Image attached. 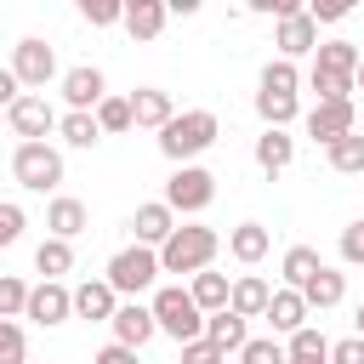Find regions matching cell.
Returning a JSON list of instances; mask_svg holds the SVG:
<instances>
[{"label": "cell", "instance_id": "obj_1", "mask_svg": "<svg viewBox=\"0 0 364 364\" xmlns=\"http://www.w3.org/2000/svg\"><path fill=\"white\" fill-rule=\"evenodd\" d=\"M216 114L210 108H188V114H171V125L159 131V154L171 159V165H188L193 154H205L210 142H216Z\"/></svg>", "mask_w": 364, "mask_h": 364}, {"label": "cell", "instance_id": "obj_2", "mask_svg": "<svg viewBox=\"0 0 364 364\" xmlns=\"http://www.w3.org/2000/svg\"><path fill=\"white\" fill-rule=\"evenodd\" d=\"M216 250H222V239H216V228H176L165 245H159V273H205L210 262H216Z\"/></svg>", "mask_w": 364, "mask_h": 364}, {"label": "cell", "instance_id": "obj_3", "mask_svg": "<svg viewBox=\"0 0 364 364\" xmlns=\"http://www.w3.org/2000/svg\"><path fill=\"white\" fill-rule=\"evenodd\" d=\"M148 313H154V330H165L176 347H188V341H199V336H205V313L193 307V296H188L182 284H165V290H154Z\"/></svg>", "mask_w": 364, "mask_h": 364}, {"label": "cell", "instance_id": "obj_4", "mask_svg": "<svg viewBox=\"0 0 364 364\" xmlns=\"http://www.w3.org/2000/svg\"><path fill=\"white\" fill-rule=\"evenodd\" d=\"M154 279H159V250H148V245H125L102 273V284L114 296H142V290H154Z\"/></svg>", "mask_w": 364, "mask_h": 364}, {"label": "cell", "instance_id": "obj_5", "mask_svg": "<svg viewBox=\"0 0 364 364\" xmlns=\"http://www.w3.org/2000/svg\"><path fill=\"white\" fill-rule=\"evenodd\" d=\"M11 176H17L28 193H51V188L63 182V154H57L51 142H17V154H11Z\"/></svg>", "mask_w": 364, "mask_h": 364}, {"label": "cell", "instance_id": "obj_6", "mask_svg": "<svg viewBox=\"0 0 364 364\" xmlns=\"http://www.w3.org/2000/svg\"><path fill=\"white\" fill-rule=\"evenodd\" d=\"M210 199H216V176H210L205 165H176V171H171V182H165L171 216H176V210H182V216H199Z\"/></svg>", "mask_w": 364, "mask_h": 364}, {"label": "cell", "instance_id": "obj_7", "mask_svg": "<svg viewBox=\"0 0 364 364\" xmlns=\"http://www.w3.org/2000/svg\"><path fill=\"white\" fill-rule=\"evenodd\" d=\"M6 68L17 74V85H28V91H46V80L57 74V51H51L46 40H17Z\"/></svg>", "mask_w": 364, "mask_h": 364}, {"label": "cell", "instance_id": "obj_8", "mask_svg": "<svg viewBox=\"0 0 364 364\" xmlns=\"http://www.w3.org/2000/svg\"><path fill=\"white\" fill-rule=\"evenodd\" d=\"M6 119H11V131H17L23 142H46V131H57V114H51V102H46L40 91H23V97L6 108Z\"/></svg>", "mask_w": 364, "mask_h": 364}, {"label": "cell", "instance_id": "obj_9", "mask_svg": "<svg viewBox=\"0 0 364 364\" xmlns=\"http://www.w3.org/2000/svg\"><path fill=\"white\" fill-rule=\"evenodd\" d=\"M63 97H68V114H91V108L108 97V80H102V68H91V63L68 68V74H63Z\"/></svg>", "mask_w": 364, "mask_h": 364}, {"label": "cell", "instance_id": "obj_10", "mask_svg": "<svg viewBox=\"0 0 364 364\" xmlns=\"http://www.w3.org/2000/svg\"><path fill=\"white\" fill-rule=\"evenodd\" d=\"M68 313H74V301H68V290H63L57 279H40V284L28 290V301H23V318H34V324H46V330L63 324Z\"/></svg>", "mask_w": 364, "mask_h": 364}, {"label": "cell", "instance_id": "obj_11", "mask_svg": "<svg viewBox=\"0 0 364 364\" xmlns=\"http://www.w3.org/2000/svg\"><path fill=\"white\" fill-rule=\"evenodd\" d=\"M108 324H114V341H119V347H131V353H136V347H148V341L159 336V330H154V313H148L142 301H119Z\"/></svg>", "mask_w": 364, "mask_h": 364}, {"label": "cell", "instance_id": "obj_12", "mask_svg": "<svg viewBox=\"0 0 364 364\" xmlns=\"http://www.w3.org/2000/svg\"><path fill=\"white\" fill-rule=\"evenodd\" d=\"M279 57L284 63H296V57H307V51H318V23L307 17V6L296 11V17H279Z\"/></svg>", "mask_w": 364, "mask_h": 364}, {"label": "cell", "instance_id": "obj_13", "mask_svg": "<svg viewBox=\"0 0 364 364\" xmlns=\"http://www.w3.org/2000/svg\"><path fill=\"white\" fill-rule=\"evenodd\" d=\"M131 233H136V245L159 250V245L176 233V216H171V205H165V199H148V205H136V216H131Z\"/></svg>", "mask_w": 364, "mask_h": 364}, {"label": "cell", "instance_id": "obj_14", "mask_svg": "<svg viewBox=\"0 0 364 364\" xmlns=\"http://www.w3.org/2000/svg\"><path fill=\"white\" fill-rule=\"evenodd\" d=\"M171 91H159V85H142V91H131V125H142V131H165L171 125Z\"/></svg>", "mask_w": 364, "mask_h": 364}, {"label": "cell", "instance_id": "obj_15", "mask_svg": "<svg viewBox=\"0 0 364 364\" xmlns=\"http://www.w3.org/2000/svg\"><path fill=\"white\" fill-rule=\"evenodd\" d=\"M347 131H353V102H318V108L307 114V136H313V142H324V148H330V142H341Z\"/></svg>", "mask_w": 364, "mask_h": 364}, {"label": "cell", "instance_id": "obj_16", "mask_svg": "<svg viewBox=\"0 0 364 364\" xmlns=\"http://www.w3.org/2000/svg\"><path fill=\"white\" fill-rule=\"evenodd\" d=\"M358 46L353 40H324L318 51H313V74H330V80H353L358 74Z\"/></svg>", "mask_w": 364, "mask_h": 364}, {"label": "cell", "instance_id": "obj_17", "mask_svg": "<svg viewBox=\"0 0 364 364\" xmlns=\"http://www.w3.org/2000/svg\"><path fill=\"white\" fill-rule=\"evenodd\" d=\"M267 301H273V284H267V279H256V273H239V279H233V290H228V307H233L239 318H262V313H267Z\"/></svg>", "mask_w": 364, "mask_h": 364}, {"label": "cell", "instance_id": "obj_18", "mask_svg": "<svg viewBox=\"0 0 364 364\" xmlns=\"http://www.w3.org/2000/svg\"><path fill=\"white\" fill-rule=\"evenodd\" d=\"M205 341L228 358V353H239V347L250 341V330H245V318H239L233 307H222V313H205Z\"/></svg>", "mask_w": 364, "mask_h": 364}, {"label": "cell", "instance_id": "obj_19", "mask_svg": "<svg viewBox=\"0 0 364 364\" xmlns=\"http://www.w3.org/2000/svg\"><path fill=\"white\" fill-rule=\"evenodd\" d=\"M68 301H74V313H80V318H97V324H108V318H114V307H119V296H114L102 279H85L80 290H68Z\"/></svg>", "mask_w": 364, "mask_h": 364}, {"label": "cell", "instance_id": "obj_20", "mask_svg": "<svg viewBox=\"0 0 364 364\" xmlns=\"http://www.w3.org/2000/svg\"><path fill=\"white\" fill-rule=\"evenodd\" d=\"M165 17H171V11H165V0H131L119 23H125V34H131V40H159Z\"/></svg>", "mask_w": 364, "mask_h": 364}, {"label": "cell", "instance_id": "obj_21", "mask_svg": "<svg viewBox=\"0 0 364 364\" xmlns=\"http://www.w3.org/2000/svg\"><path fill=\"white\" fill-rule=\"evenodd\" d=\"M279 336H296L301 324H307V301H301V290H273V301H267V313H262Z\"/></svg>", "mask_w": 364, "mask_h": 364}, {"label": "cell", "instance_id": "obj_22", "mask_svg": "<svg viewBox=\"0 0 364 364\" xmlns=\"http://www.w3.org/2000/svg\"><path fill=\"white\" fill-rule=\"evenodd\" d=\"M267 245H273V233H267L262 222H239V228L228 233V250H233V262H245V267H256V262L267 256Z\"/></svg>", "mask_w": 364, "mask_h": 364}, {"label": "cell", "instance_id": "obj_23", "mask_svg": "<svg viewBox=\"0 0 364 364\" xmlns=\"http://www.w3.org/2000/svg\"><path fill=\"white\" fill-rule=\"evenodd\" d=\"M290 159H296V136H284V131H262V136H256V165H262L267 176L290 171Z\"/></svg>", "mask_w": 364, "mask_h": 364}, {"label": "cell", "instance_id": "obj_24", "mask_svg": "<svg viewBox=\"0 0 364 364\" xmlns=\"http://www.w3.org/2000/svg\"><path fill=\"white\" fill-rule=\"evenodd\" d=\"M228 290H233V279H228V273H210V267L193 273V284H188V296H193L199 313H222V307H228Z\"/></svg>", "mask_w": 364, "mask_h": 364}, {"label": "cell", "instance_id": "obj_25", "mask_svg": "<svg viewBox=\"0 0 364 364\" xmlns=\"http://www.w3.org/2000/svg\"><path fill=\"white\" fill-rule=\"evenodd\" d=\"M341 296H347V279H341L336 267H318V273L301 284V301H307V313H313V307H336Z\"/></svg>", "mask_w": 364, "mask_h": 364}, {"label": "cell", "instance_id": "obj_26", "mask_svg": "<svg viewBox=\"0 0 364 364\" xmlns=\"http://www.w3.org/2000/svg\"><path fill=\"white\" fill-rule=\"evenodd\" d=\"M318 267H324V262H318V250H313V245H290V250H284V262H279L284 290H301V284H307Z\"/></svg>", "mask_w": 364, "mask_h": 364}, {"label": "cell", "instance_id": "obj_27", "mask_svg": "<svg viewBox=\"0 0 364 364\" xmlns=\"http://www.w3.org/2000/svg\"><path fill=\"white\" fill-rule=\"evenodd\" d=\"M284 358H290V364H330V341H324L313 324H301V330L284 341Z\"/></svg>", "mask_w": 364, "mask_h": 364}, {"label": "cell", "instance_id": "obj_28", "mask_svg": "<svg viewBox=\"0 0 364 364\" xmlns=\"http://www.w3.org/2000/svg\"><path fill=\"white\" fill-rule=\"evenodd\" d=\"M46 228H51V239H74V233H85V205H80V199H51Z\"/></svg>", "mask_w": 364, "mask_h": 364}, {"label": "cell", "instance_id": "obj_29", "mask_svg": "<svg viewBox=\"0 0 364 364\" xmlns=\"http://www.w3.org/2000/svg\"><path fill=\"white\" fill-rule=\"evenodd\" d=\"M34 267H40L46 279H57V284H63V273L74 267V245H68V239H40V250H34Z\"/></svg>", "mask_w": 364, "mask_h": 364}, {"label": "cell", "instance_id": "obj_30", "mask_svg": "<svg viewBox=\"0 0 364 364\" xmlns=\"http://www.w3.org/2000/svg\"><path fill=\"white\" fill-rule=\"evenodd\" d=\"M330 171H341V176H364V136H358V131H347L341 142H330Z\"/></svg>", "mask_w": 364, "mask_h": 364}, {"label": "cell", "instance_id": "obj_31", "mask_svg": "<svg viewBox=\"0 0 364 364\" xmlns=\"http://www.w3.org/2000/svg\"><path fill=\"white\" fill-rule=\"evenodd\" d=\"M57 136H63L68 148H97V142H102V131H97L91 114H63V119H57Z\"/></svg>", "mask_w": 364, "mask_h": 364}, {"label": "cell", "instance_id": "obj_32", "mask_svg": "<svg viewBox=\"0 0 364 364\" xmlns=\"http://www.w3.org/2000/svg\"><path fill=\"white\" fill-rule=\"evenodd\" d=\"M256 114L267 119V131H284L296 119V97H279V91H256Z\"/></svg>", "mask_w": 364, "mask_h": 364}, {"label": "cell", "instance_id": "obj_33", "mask_svg": "<svg viewBox=\"0 0 364 364\" xmlns=\"http://www.w3.org/2000/svg\"><path fill=\"white\" fill-rule=\"evenodd\" d=\"M296 85H301V74H296V63H284V57H273V63L262 68V85H256V91H279V97H296Z\"/></svg>", "mask_w": 364, "mask_h": 364}, {"label": "cell", "instance_id": "obj_34", "mask_svg": "<svg viewBox=\"0 0 364 364\" xmlns=\"http://www.w3.org/2000/svg\"><path fill=\"white\" fill-rule=\"evenodd\" d=\"M91 119H97V131H131V97H102L91 108Z\"/></svg>", "mask_w": 364, "mask_h": 364}, {"label": "cell", "instance_id": "obj_35", "mask_svg": "<svg viewBox=\"0 0 364 364\" xmlns=\"http://www.w3.org/2000/svg\"><path fill=\"white\" fill-rule=\"evenodd\" d=\"M23 301H28V284H23L17 273H0V318H17Z\"/></svg>", "mask_w": 364, "mask_h": 364}, {"label": "cell", "instance_id": "obj_36", "mask_svg": "<svg viewBox=\"0 0 364 364\" xmlns=\"http://www.w3.org/2000/svg\"><path fill=\"white\" fill-rule=\"evenodd\" d=\"M239 364H284V347L273 336H256V341L239 347Z\"/></svg>", "mask_w": 364, "mask_h": 364}, {"label": "cell", "instance_id": "obj_37", "mask_svg": "<svg viewBox=\"0 0 364 364\" xmlns=\"http://www.w3.org/2000/svg\"><path fill=\"white\" fill-rule=\"evenodd\" d=\"M0 364H28V341L11 318H0Z\"/></svg>", "mask_w": 364, "mask_h": 364}, {"label": "cell", "instance_id": "obj_38", "mask_svg": "<svg viewBox=\"0 0 364 364\" xmlns=\"http://www.w3.org/2000/svg\"><path fill=\"white\" fill-rule=\"evenodd\" d=\"M80 17H85L91 28H108V23L125 17V6H119V0H80Z\"/></svg>", "mask_w": 364, "mask_h": 364}, {"label": "cell", "instance_id": "obj_39", "mask_svg": "<svg viewBox=\"0 0 364 364\" xmlns=\"http://www.w3.org/2000/svg\"><path fill=\"white\" fill-rule=\"evenodd\" d=\"M307 85L318 91V102H353V80H330V74H307Z\"/></svg>", "mask_w": 364, "mask_h": 364}, {"label": "cell", "instance_id": "obj_40", "mask_svg": "<svg viewBox=\"0 0 364 364\" xmlns=\"http://www.w3.org/2000/svg\"><path fill=\"white\" fill-rule=\"evenodd\" d=\"M17 239H23V205H11V199H6V205H0V250H6V245H17Z\"/></svg>", "mask_w": 364, "mask_h": 364}, {"label": "cell", "instance_id": "obj_41", "mask_svg": "<svg viewBox=\"0 0 364 364\" xmlns=\"http://www.w3.org/2000/svg\"><path fill=\"white\" fill-rule=\"evenodd\" d=\"M341 262H347V267H358V262H364V222L341 228Z\"/></svg>", "mask_w": 364, "mask_h": 364}, {"label": "cell", "instance_id": "obj_42", "mask_svg": "<svg viewBox=\"0 0 364 364\" xmlns=\"http://www.w3.org/2000/svg\"><path fill=\"white\" fill-rule=\"evenodd\" d=\"M347 11H353L347 0H313V6H307V17H313V23H341Z\"/></svg>", "mask_w": 364, "mask_h": 364}, {"label": "cell", "instance_id": "obj_43", "mask_svg": "<svg viewBox=\"0 0 364 364\" xmlns=\"http://www.w3.org/2000/svg\"><path fill=\"white\" fill-rule=\"evenodd\" d=\"M182 364H228V358H222V353L199 336V341H188V347H182Z\"/></svg>", "mask_w": 364, "mask_h": 364}, {"label": "cell", "instance_id": "obj_44", "mask_svg": "<svg viewBox=\"0 0 364 364\" xmlns=\"http://www.w3.org/2000/svg\"><path fill=\"white\" fill-rule=\"evenodd\" d=\"M330 364H364V341H358V336L330 341Z\"/></svg>", "mask_w": 364, "mask_h": 364}, {"label": "cell", "instance_id": "obj_45", "mask_svg": "<svg viewBox=\"0 0 364 364\" xmlns=\"http://www.w3.org/2000/svg\"><path fill=\"white\" fill-rule=\"evenodd\" d=\"M91 364H136V353H131V347H119V341H108V347H102Z\"/></svg>", "mask_w": 364, "mask_h": 364}, {"label": "cell", "instance_id": "obj_46", "mask_svg": "<svg viewBox=\"0 0 364 364\" xmlns=\"http://www.w3.org/2000/svg\"><path fill=\"white\" fill-rule=\"evenodd\" d=\"M17 97H23V85H17V74H11V68H0V108H11Z\"/></svg>", "mask_w": 364, "mask_h": 364}, {"label": "cell", "instance_id": "obj_47", "mask_svg": "<svg viewBox=\"0 0 364 364\" xmlns=\"http://www.w3.org/2000/svg\"><path fill=\"white\" fill-rule=\"evenodd\" d=\"M165 11H176V17H193V11H199V0H165Z\"/></svg>", "mask_w": 364, "mask_h": 364}, {"label": "cell", "instance_id": "obj_48", "mask_svg": "<svg viewBox=\"0 0 364 364\" xmlns=\"http://www.w3.org/2000/svg\"><path fill=\"white\" fill-rule=\"evenodd\" d=\"M353 336H358V341H364V301H358V330H353Z\"/></svg>", "mask_w": 364, "mask_h": 364}, {"label": "cell", "instance_id": "obj_49", "mask_svg": "<svg viewBox=\"0 0 364 364\" xmlns=\"http://www.w3.org/2000/svg\"><path fill=\"white\" fill-rule=\"evenodd\" d=\"M353 91H364V63H358V74H353Z\"/></svg>", "mask_w": 364, "mask_h": 364}, {"label": "cell", "instance_id": "obj_50", "mask_svg": "<svg viewBox=\"0 0 364 364\" xmlns=\"http://www.w3.org/2000/svg\"><path fill=\"white\" fill-rule=\"evenodd\" d=\"M284 364H290V358H284Z\"/></svg>", "mask_w": 364, "mask_h": 364}]
</instances>
